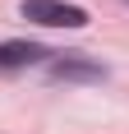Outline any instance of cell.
<instances>
[{"label": "cell", "instance_id": "6da1fadb", "mask_svg": "<svg viewBox=\"0 0 129 134\" xmlns=\"http://www.w3.org/2000/svg\"><path fill=\"white\" fill-rule=\"evenodd\" d=\"M23 19L46 23V28H83L88 23V9L64 5V0H23Z\"/></svg>", "mask_w": 129, "mask_h": 134}, {"label": "cell", "instance_id": "7a4b0ae2", "mask_svg": "<svg viewBox=\"0 0 129 134\" xmlns=\"http://www.w3.org/2000/svg\"><path fill=\"white\" fill-rule=\"evenodd\" d=\"M42 46L37 42H0V69H19V65H37L42 60Z\"/></svg>", "mask_w": 129, "mask_h": 134}, {"label": "cell", "instance_id": "3957f363", "mask_svg": "<svg viewBox=\"0 0 129 134\" xmlns=\"http://www.w3.org/2000/svg\"><path fill=\"white\" fill-rule=\"evenodd\" d=\"M55 74H60V79H69V74H78V79H102V69H92V65H69V60H60Z\"/></svg>", "mask_w": 129, "mask_h": 134}]
</instances>
